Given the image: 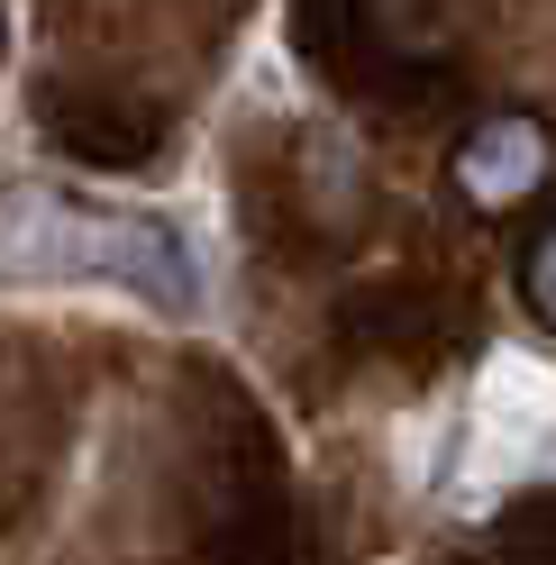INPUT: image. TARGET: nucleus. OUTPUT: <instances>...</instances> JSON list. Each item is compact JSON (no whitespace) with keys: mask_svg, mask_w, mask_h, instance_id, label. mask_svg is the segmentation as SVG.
Here are the masks:
<instances>
[{"mask_svg":"<svg viewBox=\"0 0 556 565\" xmlns=\"http://www.w3.org/2000/svg\"><path fill=\"white\" fill-rule=\"evenodd\" d=\"M520 292H530V310L556 329V228H538V246H530V265H520Z\"/></svg>","mask_w":556,"mask_h":565,"instance_id":"obj_3","label":"nucleus"},{"mask_svg":"<svg viewBox=\"0 0 556 565\" xmlns=\"http://www.w3.org/2000/svg\"><path fill=\"white\" fill-rule=\"evenodd\" d=\"M0 282H128L156 310L201 301L183 228L147 220V210L55 192V183H10L0 192Z\"/></svg>","mask_w":556,"mask_h":565,"instance_id":"obj_1","label":"nucleus"},{"mask_svg":"<svg viewBox=\"0 0 556 565\" xmlns=\"http://www.w3.org/2000/svg\"><path fill=\"white\" fill-rule=\"evenodd\" d=\"M538 183H547V128L520 119V110L474 119V137L457 147V192L474 210H520Z\"/></svg>","mask_w":556,"mask_h":565,"instance_id":"obj_2","label":"nucleus"}]
</instances>
